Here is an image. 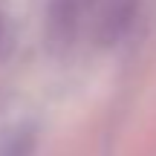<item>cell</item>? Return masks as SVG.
<instances>
[{
    "instance_id": "6da1fadb",
    "label": "cell",
    "mask_w": 156,
    "mask_h": 156,
    "mask_svg": "<svg viewBox=\"0 0 156 156\" xmlns=\"http://www.w3.org/2000/svg\"><path fill=\"white\" fill-rule=\"evenodd\" d=\"M139 12V0H101L93 23V38L98 46H113L130 32Z\"/></svg>"
},
{
    "instance_id": "7a4b0ae2",
    "label": "cell",
    "mask_w": 156,
    "mask_h": 156,
    "mask_svg": "<svg viewBox=\"0 0 156 156\" xmlns=\"http://www.w3.org/2000/svg\"><path fill=\"white\" fill-rule=\"evenodd\" d=\"M32 145H35V136L26 133V130H17V133L12 136V142L6 145L3 156H29L32 153Z\"/></svg>"
},
{
    "instance_id": "3957f363",
    "label": "cell",
    "mask_w": 156,
    "mask_h": 156,
    "mask_svg": "<svg viewBox=\"0 0 156 156\" xmlns=\"http://www.w3.org/2000/svg\"><path fill=\"white\" fill-rule=\"evenodd\" d=\"M0 35H3V26H0Z\"/></svg>"
}]
</instances>
